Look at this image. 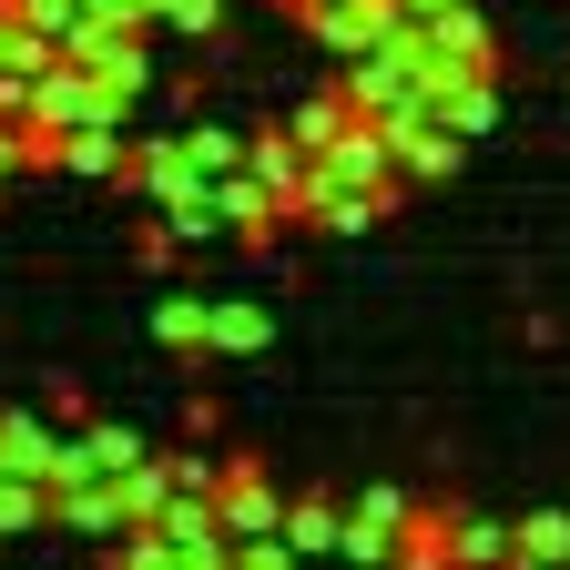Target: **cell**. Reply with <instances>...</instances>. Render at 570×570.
Instances as JSON below:
<instances>
[{"mask_svg": "<svg viewBox=\"0 0 570 570\" xmlns=\"http://www.w3.org/2000/svg\"><path fill=\"white\" fill-rule=\"evenodd\" d=\"M316 184H356V194H407V174H397V154H387V132L356 112V122H336L326 142H316V164H306Z\"/></svg>", "mask_w": 570, "mask_h": 570, "instance_id": "6da1fadb", "label": "cell"}, {"mask_svg": "<svg viewBox=\"0 0 570 570\" xmlns=\"http://www.w3.org/2000/svg\"><path fill=\"white\" fill-rule=\"evenodd\" d=\"M296 21H306V41H316L326 61H356L367 41L397 31V0H316V11H296Z\"/></svg>", "mask_w": 570, "mask_h": 570, "instance_id": "7a4b0ae2", "label": "cell"}, {"mask_svg": "<svg viewBox=\"0 0 570 570\" xmlns=\"http://www.w3.org/2000/svg\"><path fill=\"white\" fill-rule=\"evenodd\" d=\"M204 194H214V214H225V235H235L245 255H265V245L285 235V204H275V194H265V184H255L245 164H235V174H214Z\"/></svg>", "mask_w": 570, "mask_h": 570, "instance_id": "3957f363", "label": "cell"}, {"mask_svg": "<svg viewBox=\"0 0 570 570\" xmlns=\"http://www.w3.org/2000/svg\"><path fill=\"white\" fill-rule=\"evenodd\" d=\"M275 479L255 469V459H225V479H214V520H225V540H255V530H275Z\"/></svg>", "mask_w": 570, "mask_h": 570, "instance_id": "277c9868", "label": "cell"}, {"mask_svg": "<svg viewBox=\"0 0 570 570\" xmlns=\"http://www.w3.org/2000/svg\"><path fill=\"white\" fill-rule=\"evenodd\" d=\"M417 41H428V51H439L449 71H499V31L479 21V0H449V11H439V21H417Z\"/></svg>", "mask_w": 570, "mask_h": 570, "instance_id": "5b68a950", "label": "cell"}, {"mask_svg": "<svg viewBox=\"0 0 570 570\" xmlns=\"http://www.w3.org/2000/svg\"><path fill=\"white\" fill-rule=\"evenodd\" d=\"M51 520H61V530H82V540L132 530V510H122V489H112V479H61V489H51Z\"/></svg>", "mask_w": 570, "mask_h": 570, "instance_id": "8992f818", "label": "cell"}, {"mask_svg": "<svg viewBox=\"0 0 570 570\" xmlns=\"http://www.w3.org/2000/svg\"><path fill=\"white\" fill-rule=\"evenodd\" d=\"M0 469H21V479L51 489V469H61V428L31 417V407H0Z\"/></svg>", "mask_w": 570, "mask_h": 570, "instance_id": "52a82bcc", "label": "cell"}, {"mask_svg": "<svg viewBox=\"0 0 570 570\" xmlns=\"http://www.w3.org/2000/svg\"><path fill=\"white\" fill-rule=\"evenodd\" d=\"M397 510H407V489H367L356 510H336V550H346V560H387Z\"/></svg>", "mask_w": 570, "mask_h": 570, "instance_id": "ba28073f", "label": "cell"}, {"mask_svg": "<svg viewBox=\"0 0 570 570\" xmlns=\"http://www.w3.org/2000/svg\"><path fill=\"white\" fill-rule=\"evenodd\" d=\"M245 174L275 194V204H296V184H306V142L285 132V122H265V132H245Z\"/></svg>", "mask_w": 570, "mask_h": 570, "instance_id": "9c48e42d", "label": "cell"}, {"mask_svg": "<svg viewBox=\"0 0 570 570\" xmlns=\"http://www.w3.org/2000/svg\"><path fill=\"white\" fill-rule=\"evenodd\" d=\"M142 449H154V439H142V428H112V417H82V428H71V459H82V479H122Z\"/></svg>", "mask_w": 570, "mask_h": 570, "instance_id": "30bf717a", "label": "cell"}, {"mask_svg": "<svg viewBox=\"0 0 570 570\" xmlns=\"http://www.w3.org/2000/svg\"><path fill=\"white\" fill-rule=\"evenodd\" d=\"M428 122H449L459 142H479V132L499 122V71H459V82L439 92V112H428Z\"/></svg>", "mask_w": 570, "mask_h": 570, "instance_id": "8fae6325", "label": "cell"}, {"mask_svg": "<svg viewBox=\"0 0 570 570\" xmlns=\"http://www.w3.org/2000/svg\"><path fill=\"white\" fill-rule=\"evenodd\" d=\"M449 530H459V510H428V499H407V510H397V540H387V560L439 570V560H449Z\"/></svg>", "mask_w": 570, "mask_h": 570, "instance_id": "7c38bea8", "label": "cell"}, {"mask_svg": "<svg viewBox=\"0 0 570 570\" xmlns=\"http://www.w3.org/2000/svg\"><path fill=\"white\" fill-rule=\"evenodd\" d=\"M265 336H275V316H265L255 296H235V306H204V346H214V356H255Z\"/></svg>", "mask_w": 570, "mask_h": 570, "instance_id": "4fadbf2b", "label": "cell"}, {"mask_svg": "<svg viewBox=\"0 0 570 570\" xmlns=\"http://www.w3.org/2000/svg\"><path fill=\"white\" fill-rule=\"evenodd\" d=\"M122 132H132V122H71V132H61V174H71V184L112 174V164H122Z\"/></svg>", "mask_w": 570, "mask_h": 570, "instance_id": "5bb4252c", "label": "cell"}, {"mask_svg": "<svg viewBox=\"0 0 570 570\" xmlns=\"http://www.w3.org/2000/svg\"><path fill=\"white\" fill-rule=\"evenodd\" d=\"M275 540L296 550V560H326L336 550V510H326V499H285V510H275Z\"/></svg>", "mask_w": 570, "mask_h": 570, "instance_id": "9a60e30c", "label": "cell"}, {"mask_svg": "<svg viewBox=\"0 0 570 570\" xmlns=\"http://www.w3.org/2000/svg\"><path fill=\"white\" fill-rule=\"evenodd\" d=\"M336 122H356V102H346V92H336V82H326V92H306V102H296V112H285V132H296V142H306V164H316V142H326V132H336Z\"/></svg>", "mask_w": 570, "mask_h": 570, "instance_id": "2e32d148", "label": "cell"}, {"mask_svg": "<svg viewBox=\"0 0 570 570\" xmlns=\"http://www.w3.org/2000/svg\"><path fill=\"white\" fill-rule=\"evenodd\" d=\"M174 132H184V154L204 164V184H214V174H235V164H245V132H235V122H174Z\"/></svg>", "mask_w": 570, "mask_h": 570, "instance_id": "e0dca14e", "label": "cell"}, {"mask_svg": "<svg viewBox=\"0 0 570 570\" xmlns=\"http://www.w3.org/2000/svg\"><path fill=\"white\" fill-rule=\"evenodd\" d=\"M510 560H540V570H550V560H570V520H560V510L510 520Z\"/></svg>", "mask_w": 570, "mask_h": 570, "instance_id": "ac0fdd59", "label": "cell"}, {"mask_svg": "<svg viewBox=\"0 0 570 570\" xmlns=\"http://www.w3.org/2000/svg\"><path fill=\"white\" fill-rule=\"evenodd\" d=\"M41 520H51V489L21 479V469H0V540H11V530H41Z\"/></svg>", "mask_w": 570, "mask_h": 570, "instance_id": "d6986e66", "label": "cell"}, {"mask_svg": "<svg viewBox=\"0 0 570 570\" xmlns=\"http://www.w3.org/2000/svg\"><path fill=\"white\" fill-rule=\"evenodd\" d=\"M154 346L204 356V296H164V306H154Z\"/></svg>", "mask_w": 570, "mask_h": 570, "instance_id": "ffe728a7", "label": "cell"}, {"mask_svg": "<svg viewBox=\"0 0 570 570\" xmlns=\"http://www.w3.org/2000/svg\"><path fill=\"white\" fill-rule=\"evenodd\" d=\"M154 31H164V41H214V31H225V0H164Z\"/></svg>", "mask_w": 570, "mask_h": 570, "instance_id": "44dd1931", "label": "cell"}, {"mask_svg": "<svg viewBox=\"0 0 570 570\" xmlns=\"http://www.w3.org/2000/svg\"><path fill=\"white\" fill-rule=\"evenodd\" d=\"M449 560H459V570H479V560H510V530H499V520H469V510H459V530H449Z\"/></svg>", "mask_w": 570, "mask_h": 570, "instance_id": "7402d4cb", "label": "cell"}, {"mask_svg": "<svg viewBox=\"0 0 570 570\" xmlns=\"http://www.w3.org/2000/svg\"><path fill=\"white\" fill-rule=\"evenodd\" d=\"M164 225H174V245H214L225 214H214V194H194V204H164Z\"/></svg>", "mask_w": 570, "mask_h": 570, "instance_id": "603a6c76", "label": "cell"}, {"mask_svg": "<svg viewBox=\"0 0 570 570\" xmlns=\"http://www.w3.org/2000/svg\"><path fill=\"white\" fill-rule=\"evenodd\" d=\"M164 479H174V489H204V499H214V479H225V459H204V449H164Z\"/></svg>", "mask_w": 570, "mask_h": 570, "instance_id": "cb8c5ba5", "label": "cell"}, {"mask_svg": "<svg viewBox=\"0 0 570 570\" xmlns=\"http://www.w3.org/2000/svg\"><path fill=\"white\" fill-rule=\"evenodd\" d=\"M132 255H142V265H154V275H164V265H174L184 245H174V225H164V214H154V225H142V235H132Z\"/></svg>", "mask_w": 570, "mask_h": 570, "instance_id": "d4e9b609", "label": "cell"}, {"mask_svg": "<svg viewBox=\"0 0 570 570\" xmlns=\"http://www.w3.org/2000/svg\"><path fill=\"white\" fill-rule=\"evenodd\" d=\"M21 112H31V71L0 61V122H21Z\"/></svg>", "mask_w": 570, "mask_h": 570, "instance_id": "484cf974", "label": "cell"}, {"mask_svg": "<svg viewBox=\"0 0 570 570\" xmlns=\"http://www.w3.org/2000/svg\"><path fill=\"white\" fill-rule=\"evenodd\" d=\"M92 21H112V31H142V0H82Z\"/></svg>", "mask_w": 570, "mask_h": 570, "instance_id": "4316f807", "label": "cell"}, {"mask_svg": "<svg viewBox=\"0 0 570 570\" xmlns=\"http://www.w3.org/2000/svg\"><path fill=\"white\" fill-rule=\"evenodd\" d=\"M21 174V122H0V184Z\"/></svg>", "mask_w": 570, "mask_h": 570, "instance_id": "83f0119b", "label": "cell"}, {"mask_svg": "<svg viewBox=\"0 0 570 570\" xmlns=\"http://www.w3.org/2000/svg\"><path fill=\"white\" fill-rule=\"evenodd\" d=\"M449 11V0H397V21H439Z\"/></svg>", "mask_w": 570, "mask_h": 570, "instance_id": "f1b7e54d", "label": "cell"}, {"mask_svg": "<svg viewBox=\"0 0 570 570\" xmlns=\"http://www.w3.org/2000/svg\"><path fill=\"white\" fill-rule=\"evenodd\" d=\"M11 31H21V21H11V0H0V61H11Z\"/></svg>", "mask_w": 570, "mask_h": 570, "instance_id": "f546056e", "label": "cell"}, {"mask_svg": "<svg viewBox=\"0 0 570 570\" xmlns=\"http://www.w3.org/2000/svg\"><path fill=\"white\" fill-rule=\"evenodd\" d=\"M285 11H316V0H285Z\"/></svg>", "mask_w": 570, "mask_h": 570, "instance_id": "4dcf8cb0", "label": "cell"}]
</instances>
